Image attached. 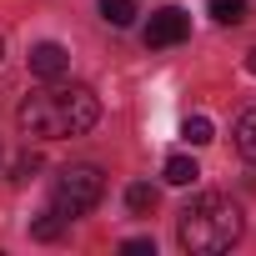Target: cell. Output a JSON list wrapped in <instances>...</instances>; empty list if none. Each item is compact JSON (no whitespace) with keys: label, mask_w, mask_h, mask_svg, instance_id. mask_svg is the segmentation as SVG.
Wrapping results in <instances>:
<instances>
[{"label":"cell","mask_w":256,"mask_h":256,"mask_svg":"<svg viewBox=\"0 0 256 256\" xmlns=\"http://www.w3.org/2000/svg\"><path fill=\"white\" fill-rule=\"evenodd\" d=\"M30 231H36V236H40V241H56V236H60V231H66V216H60V211H40V216H36V226H30Z\"/></svg>","instance_id":"12"},{"label":"cell","mask_w":256,"mask_h":256,"mask_svg":"<svg viewBox=\"0 0 256 256\" xmlns=\"http://www.w3.org/2000/svg\"><path fill=\"white\" fill-rule=\"evenodd\" d=\"M0 56H6V40H0Z\"/></svg>","instance_id":"16"},{"label":"cell","mask_w":256,"mask_h":256,"mask_svg":"<svg viewBox=\"0 0 256 256\" xmlns=\"http://www.w3.org/2000/svg\"><path fill=\"white\" fill-rule=\"evenodd\" d=\"M100 16L110 26H131L136 20V0H100Z\"/></svg>","instance_id":"11"},{"label":"cell","mask_w":256,"mask_h":256,"mask_svg":"<svg viewBox=\"0 0 256 256\" xmlns=\"http://www.w3.org/2000/svg\"><path fill=\"white\" fill-rule=\"evenodd\" d=\"M126 206H131L136 216L156 211V186H151V181H136V186H126Z\"/></svg>","instance_id":"8"},{"label":"cell","mask_w":256,"mask_h":256,"mask_svg":"<svg viewBox=\"0 0 256 256\" xmlns=\"http://www.w3.org/2000/svg\"><path fill=\"white\" fill-rule=\"evenodd\" d=\"M236 151H241V156L256 166V106H251V110L236 120Z\"/></svg>","instance_id":"6"},{"label":"cell","mask_w":256,"mask_h":256,"mask_svg":"<svg viewBox=\"0 0 256 256\" xmlns=\"http://www.w3.org/2000/svg\"><path fill=\"white\" fill-rule=\"evenodd\" d=\"M206 10L216 26H241L246 20V0H206Z\"/></svg>","instance_id":"7"},{"label":"cell","mask_w":256,"mask_h":256,"mask_svg":"<svg viewBox=\"0 0 256 256\" xmlns=\"http://www.w3.org/2000/svg\"><path fill=\"white\" fill-rule=\"evenodd\" d=\"M36 166H40L36 156H26V161H16V181H30V176H36Z\"/></svg>","instance_id":"14"},{"label":"cell","mask_w":256,"mask_h":256,"mask_svg":"<svg viewBox=\"0 0 256 256\" xmlns=\"http://www.w3.org/2000/svg\"><path fill=\"white\" fill-rule=\"evenodd\" d=\"M181 136H186L191 146H211V141H216V126H211L206 116H191V120L181 126Z\"/></svg>","instance_id":"10"},{"label":"cell","mask_w":256,"mask_h":256,"mask_svg":"<svg viewBox=\"0 0 256 256\" xmlns=\"http://www.w3.org/2000/svg\"><path fill=\"white\" fill-rule=\"evenodd\" d=\"M16 120L30 141H66V136H86L100 120V100L90 86H50V90H30Z\"/></svg>","instance_id":"1"},{"label":"cell","mask_w":256,"mask_h":256,"mask_svg":"<svg viewBox=\"0 0 256 256\" xmlns=\"http://www.w3.org/2000/svg\"><path fill=\"white\" fill-rule=\"evenodd\" d=\"M196 176H201V166H196L191 156H171V161H166V181H171V186H191Z\"/></svg>","instance_id":"9"},{"label":"cell","mask_w":256,"mask_h":256,"mask_svg":"<svg viewBox=\"0 0 256 256\" xmlns=\"http://www.w3.org/2000/svg\"><path fill=\"white\" fill-rule=\"evenodd\" d=\"M246 231V216L231 196L221 191H206V196H191L181 206V221H176V241L191 251V256H216V251H231Z\"/></svg>","instance_id":"2"},{"label":"cell","mask_w":256,"mask_h":256,"mask_svg":"<svg viewBox=\"0 0 256 256\" xmlns=\"http://www.w3.org/2000/svg\"><path fill=\"white\" fill-rule=\"evenodd\" d=\"M246 70H251V76H256V46H251V50H246Z\"/></svg>","instance_id":"15"},{"label":"cell","mask_w":256,"mask_h":256,"mask_svg":"<svg viewBox=\"0 0 256 256\" xmlns=\"http://www.w3.org/2000/svg\"><path fill=\"white\" fill-rule=\"evenodd\" d=\"M66 70H70V50H66L60 40H40V46H30V76L56 80V76H66Z\"/></svg>","instance_id":"5"},{"label":"cell","mask_w":256,"mask_h":256,"mask_svg":"<svg viewBox=\"0 0 256 256\" xmlns=\"http://www.w3.org/2000/svg\"><path fill=\"white\" fill-rule=\"evenodd\" d=\"M191 36V16L181 10V6H161L156 16H151V26H146V46H181Z\"/></svg>","instance_id":"4"},{"label":"cell","mask_w":256,"mask_h":256,"mask_svg":"<svg viewBox=\"0 0 256 256\" xmlns=\"http://www.w3.org/2000/svg\"><path fill=\"white\" fill-rule=\"evenodd\" d=\"M120 251L126 256H156V241L151 236H136V241H120Z\"/></svg>","instance_id":"13"},{"label":"cell","mask_w":256,"mask_h":256,"mask_svg":"<svg viewBox=\"0 0 256 256\" xmlns=\"http://www.w3.org/2000/svg\"><path fill=\"white\" fill-rule=\"evenodd\" d=\"M100 196H106V176H100V166H60L56 181H50V211H60L66 221L86 216Z\"/></svg>","instance_id":"3"}]
</instances>
